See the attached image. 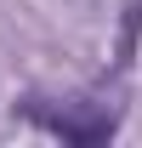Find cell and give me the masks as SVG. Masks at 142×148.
<instances>
[{
	"instance_id": "1",
	"label": "cell",
	"mask_w": 142,
	"mask_h": 148,
	"mask_svg": "<svg viewBox=\"0 0 142 148\" xmlns=\"http://www.w3.org/2000/svg\"><path fill=\"white\" fill-rule=\"evenodd\" d=\"M23 114H29L34 125H46L51 137H63V143H80V148H91V143H108V137H114V125H119V120H114L108 108H97V114L85 120V114H74V108H46L40 97H29V103H23Z\"/></svg>"
}]
</instances>
